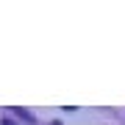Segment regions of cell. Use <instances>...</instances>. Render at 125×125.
Segmentation results:
<instances>
[{
  "label": "cell",
  "mask_w": 125,
  "mask_h": 125,
  "mask_svg": "<svg viewBox=\"0 0 125 125\" xmlns=\"http://www.w3.org/2000/svg\"><path fill=\"white\" fill-rule=\"evenodd\" d=\"M50 125H61V122H50Z\"/></svg>",
  "instance_id": "obj_2"
},
{
  "label": "cell",
  "mask_w": 125,
  "mask_h": 125,
  "mask_svg": "<svg viewBox=\"0 0 125 125\" xmlns=\"http://www.w3.org/2000/svg\"><path fill=\"white\" fill-rule=\"evenodd\" d=\"M3 125H14V122H9V120H6V122H3Z\"/></svg>",
  "instance_id": "obj_1"
}]
</instances>
